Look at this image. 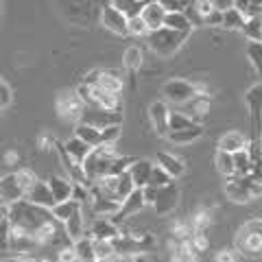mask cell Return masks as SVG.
<instances>
[{"label": "cell", "mask_w": 262, "mask_h": 262, "mask_svg": "<svg viewBox=\"0 0 262 262\" xmlns=\"http://www.w3.org/2000/svg\"><path fill=\"white\" fill-rule=\"evenodd\" d=\"M75 136L81 138L83 142H88L90 146H92V149H96V146L103 144V129L92 127V125H88V122H77Z\"/></svg>", "instance_id": "obj_25"}, {"label": "cell", "mask_w": 262, "mask_h": 262, "mask_svg": "<svg viewBox=\"0 0 262 262\" xmlns=\"http://www.w3.org/2000/svg\"><path fill=\"white\" fill-rule=\"evenodd\" d=\"M134 262H146V256H144V253H140V256H136Z\"/></svg>", "instance_id": "obj_48"}, {"label": "cell", "mask_w": 262, "mask_h": 262, "mask_svg": "<svg viewBox=\"0 0 262 262\" xmlns=\"http://www.w3.org/2000/svg\"><path fill=\"white\" fill-rule=\"evenodd\" d=\"M245 55L253 66V70L258 72V77L262 79V42H249L245 46Z\"/></svg>", "instance_id": "obj_34"}, {"label": "cell", "mask_w": 262, "mask_h": 262, "mask_svg": "<svg viewBox=\"0 0 262 262\" xmlns=\"http://www.w3.org/2000/svg\"><path fill=\"white\" fill-rule=\"evenodd\" d=\"M258 175H260V177H262V173H258Z\"/></svg>", "instance_id": "obj_50"}, {"label": "cell", "mask_w": 262, "mask_h": 262, "mask_svg": "<svg viewBox=\"0 0 262 262\" xmlns=\"http://www.w3.org/2000/svg\"><path fill=\"white\" fill-rule=\"evenodd\" d=\"M243 33L249 42H262V15H256V18H249L245 22Z\"/></svg>", "instance_id": "obj_36"}, {"label": "cell", "mask_w": 262, "mask_h": 262, "mask_svg": "<svg viewBox=\"0 0 262 262\" xmlns=\"http://www.w3.org/2000/svg\"><path fill=\"white\" fill-rule=\"evenodd\" d=\"M190 221H192L194 229H208V227H210V223H212V212L203 208V210L196 212V214H194Z\"/></svg>", "instance_id": "obj_41"}, {"label": "cell", "mask_w": 262, "mask_h": 262, "mask_svg": "<svg viewBox=\"0 0 262 262\" xmlns=\"http://www.w3.org/2000/svg\"><path fill=\"white\" fill-rule=\"evenodd\" d=\"M253 5H256L253 0H232V7H234V9H238V11H241L247 20L251 18V9H253Z\"/></svg>", "instance_id": "obj_45"}, {"label": "cell", "mask_w": 262, "mask_h": 262, "mask_svg": "<svg viewBox=\"0 0 262 262\" xmlns=\"http://www.w3.org/2000/svg\"><path fill=\"white\" fill-rule=\"evenodd\" d=\"M188 39L186 33H177L173 29H166L162 27L158 31H151L149 35H146V44H149V48L160 55V57H173L179 48H182V44Z\"/></svg>", "instance_id": "obj_5"}, {"label": "cell", "mask_w": 262, "mask_h": 262, "mask_svg": "<svg viewBox=\"0 0 262 262\" xmlns=\"http://www.w3.org/2000/svg\"><path fill=\"white\" fill-rule=\"evenodd\" d=\"M79 122H88L92 127L105 129L112 125H122V110H103V107H88L83 110V116Z\"/></svg>", "instance_id": "obj_7"}, {"label": "cell", "mask_w": 262, "mask_h": 262, "mask_svg": "<svg viewBox=\"0 0 262 262\" xmlns=\"http://www.w3.org/2000/svg\"><path fill=\"white\" fill-rule=\"evenodd\" d=\"M101 27L105 31L114 33V35H129V18L122 11H118L116 7H112L110 3L101 9Z\"/></svg>", "instance_id": "obj_9"}, {"label": "cell", "mask_w": 262, "mask_h": 262, "mask_svg": "<svg viewBox=\"0 0 262 262\" xmlns=\"http://www.w3.org/2000/svg\"><path fill=\"white\" fill-rule=\"evenodd\" d=\"M94 251H96V260H112L118 253L114 241L107 238H94Z\"/></svg>", "instance_id": "obj_35"}, {"label": "cell", "mask_w": 262, "mask_h": 262, "mask_svg": "<svg viewBox=\"0 0 262 262\" xmlns=\"http://www.w3.org/2000/svg\"><path fill=\"white\" fill-rule=\"evenodd\" d=\"M149 203H146V196H144V188H136L120 206V212L114 219H129V216H136L138 212H142Z\"/></svg>", "instance_id": "obj_15"}, {"label": "cell", "mask_w": 262, "mask_h": 262, "mask_svg": "<svg viewBox=\"0 0 262 262\" xmlns=\"http://www.w3.org/2000/svg\"><path fill=\"white\" fill-rule=\"evenodd\" d=\"M201 136H203L201 122H194L192 127H186V129H179V131H168L166 140L170 144H190L194 140H199Z\"/></svg>", "instance_id": "obj_24"}, {"label": "cell", "mask_w": 262, "mask_h": 262, "mask_svg": "<svg viewBox=\"0 0 262 262\" xmlns=\"http://www.w3.org/2000/svg\"><path fill=\"white\" fill-rule=\"evenodd\" d=\"M249 142H251L249 136H245L238 129H232V131H225L219 138V149L227 153H238L243 149H249Z\"/></svg>", "instance_id": "obj_14"}, {"label": "cell", "mask_w": 262, "mask_h": 262, "mask_svg": "<svg viewBox=\"0 0 262 262\" xmlns=\"http://www.w3.org/2000/svg\"><path fill=\"white\" fill-rule=\"evenodd\" d=\"M46 182H48V186H51V190H53V194H55L57 203L72 199V192H75V182H72L70 177L51 175V177L46 179Z\"/></svg>", "instance_id": "obj_22"}, {"label": "cell", "mask_w": 262, "mask_h": 262, "mask_svg": "<svg viewBox=\"0 0 262 262\" xmlns=\"http://www.w3.org/2000/svg\"><path fill=\"white\" fill-rule=\"evenodd\" d=\"M63 229H66V234L70 236L72 243H77V241L83 238V236H88V219L83 216V206H81L75 214L66 221Z\"/></svg>", "instance_id": "obj_20"}, {"label": "cell", "mask_w": 262, "mask_h": 262, "mask_svg": "<svg viewBox=\"0 0 262 262\" xmlns=\"http://www.w3.org/2000/svg\"><path fill=\"white\" fill-rule=\"evenodd\" d=\"M85 110V103L81 101V96L77 94V90L72 92H61L57 96V112H59L61 118H70V120H81Z\"/></svg>", "instance_id": "obj_8"}, {"label": "cell", "mask_w": 262, "mask_h": 262, "mask_svg": "<svg viewBox=\"0 0 262 262\" xmlns=\"http://www.w3.org/2000/svg\"><path fill=\"white\" fill-rule=\"evenodd\" d=\"M177 206H179V190L175 188V184H170L166 188H160L151 208L158 212V214L166 216V214H170V212H175Z\"/></svg>", "instance_id": "obj_13"}, {"label": "cell", "mask_w": 262, "mask_h": 262, "mask_svg": "<svg viewBox=\"0 0 262 262\" xmlns=\"http://www.w3.org/2000/svg\"><path fill=\"white\" fill-rule=\"evenodd\" d=\"M199 94H206L203 85L192 83V81H186V79H168L166 83L162 85V96H166V101L175 103V105L190 103L192 98H196Z\"/></svg>", "instance_id": "obj_6"}, {"label": "cell", "mask_w": 262, "mask_h": 262, "mask_svg": "<svg viewBox=\"0 0 262 262\" xmlns=\"http://www.w3.org/2000/svg\"><path fill=\"white\" fill-rule=\"evenodd\" d=\"M81 206H83V203H79V201H75V199L59 201V203H55V206H53V214H55V219L63 225L66 221H68L72 214H75V212H77Z\"/></svg>", "instance_id": "obj_29"}, {"label": "cell", "mask_w": 262, "mask_h": 262, "mask_svg": "<svg viewBox=\"0 0 262 262\" xmlns=\"http://www.w3.org/2000/svg\"><path fill=\"white\" fill-rule=\"evenodd\" d=\"M164 27H166V29H173V31H177V33H186V35H190L192 29H194L192 24H190V20L186 18L184 11H168Z\"/></svg>", "instance_id": "obj_26"}, {"label": "cell", "mask_w": 262, "mask_h": 262, "mask_svg": "<svg viewBox=\"0 0 262 262\" xmlns=\"http://www.w3.org/2000/svg\"><path fill=\"white\" fill-rule=\"evenodd\" d=\"M112 7H116L118 11H122L127 15V18H136V15H140L142 9H144V0H110Z\"/></svg>", "instance_id": "obj_32"}, {"label": "cell", "mask_w": 262, "mask_h": 262, "mask_svg": "<svg viewBox=\"0 0 262 262\" xmlns=\"http://www.w3.org/2000/svg\"><path fill=\"white\" fill-rule=\"evenodd\" d=\"M245 105L249 110V120H251V136H260V122H262V81L251 85L245 92Z\"/></svg>", "instance_id": "obj_10"}, {"label": "cell", "mask_w": 262, "mask_h": 262, "mask_svg": "<svg viewBox=\"0 0 262 262\" xmlns=\"http://www.w3.org/2000/svg\"><path fill=\"white\" fill-rule=\"evenodd\" d=\"M170 114H173V112H170L166 101H153L149 105V120H151V125H153V131L160 138H166L168 136Z\"/></svg>", "instance_id": "obj_11"}, {"label": "cell", "mask_w": 262, "mask_h": 262, "mask_svg": "<svg viewBox=\"0 0 262 262\" xmlns=\"http://www.w3.org/2000/svg\"><path fill=\"white\" fill-rule=\"evenodd\" d=\"M186 18L190 20V24L194 29H199V27H206V15L201 13V9H199V3H196V0H192L190 5L186 7Z\"/></svg>", "instance_id": "obj_38"}, {"label": "cell", "mask_w": 262, "mask_h": 262, "mask_svg": "<svg viewBox=\"0 0 262 262\" xmlns=\"http://www.w3.org/2000/svg\"><path fill=\"white\" fill-rule=\"evenodd\" d=\"M127 31H129V35L131 37H146L149 35V27H146V22L142 20V15H136V18H129V27H127Z\"/></svg>", "instance_id": "obj_40"}, {"label": "cell", "mask_w": 262, "mask_h": 262, "mask_svg": "<svg viewBox=\"0 0 262 262\" xmlns=\"http://www.w3.org/2000/svg\"><path fill=\"white\" fill-rule=\"evenodd\" d=\"M142 63H144V53H142V48L140 46H129L125 55H122V66L129 70V72H138L142 68Z\"/></svg>", "instance_id": "obj_28"}, {"label": "cell", "mask_w": 262, "mask_h": 262, "mask_svg": "<svg viewBox=\"0 0 262 262\" xmlns=\"http://www.w3.org/2000/svg\"><path fill=\"white\" fill-rule=\"evenodd\" d=\"M206 27H221L223 29V9H214L206 18Z\"/></svg>", "instance_id": "obj_47"}, {"label": "cell", "mask_w": 262, "mask_h": 262, "mask_svg": "<svg viewBox=\"0 0 262 262\" xmlns=\"http://www.w3.org/2000/svg\"><path fill=\"white\" fill-rule=\"evenodd\" d=\"M153 166H155V162L146 160V158L134 160V164L129 166V175H131V179H134L136 188H146V186H149V179H151V173H153Z\"/></svg>", "instance_id": "obj_18"}, {"label": "cell", "mask_w": 262, "mask_h": 262, "mask_svg": "<svg viewBox=\"0 0 262 262\" xmlns=\"http://www.w3.org/2000/svg\"><path fill=\"white\" fill-rule=\"evenodd\" d=\"M37 182L35 173L31 168H18L13 173H7L0 179V199L3 206H13L15 201L27 199V192L31 190V186Z\"/></svg>", "instance_id": "obj_2"}, {"label": "cell", "mask_w": 262, "mask_h": 262, "mask_svg": "<svg viewBox=\"0 0 262 262\" xmlns=\"http://www.w3.org/2000/svg\"><path fill=\"white\" fill-rule=\"evenodd\" d=\"M118 151H116V144H101L92 149V153L88 155V160L83 162V170H85V177L90 184L98 182V179L112 175L114 170V162L118 158Z\"/></svg>", "instance_id": "obj_3"}, {"label": "cell", "mask_w": 262, "mask_h": 262, "mask_svg": "<svg viewBox=\"0 0 262 262\" xmlns=\"http://www.w3.org/2000/svg\"><path fill=\"white\" fill-rule=\"evenodd\" d=\"M120 234H122L120 227L114 223L110 216H94L92 221H88V236H92V238L114 241V238H118Z\"/></svg>", "instance_id": "obj_12"}, {"label": "cell", "mask_w": 262, "mask_h": 262, "mask_svg": "<svg viewBox=\"0 0 262 262\" xmlns=\"http://www.w3.org/2000/svg\"><path fill=\"white\" fill-rule=\"evenodd\" d=\"M79 262H96V251H94V238L92 236H83L81 241L75 243Z\"/></svg>", "instance_id": "obj_33"}, {"label": "cell", "mask_w": 262, "mask_h": 262, "mask_svg": "<svg viewBox=\"0 0 262 262\" xmlns=\"http://www.w3.org/2000/svg\"><path fill=\"white\" fill-rule=\"evenodd\" d=\"M214 262H238V251L236 249H221Z\"/></svg>", "instance_id": "obj_46"}, {"label": "cell", "mask_w": 262, "mask_h": 262, "mask_svg": "<svg viewBox=\"0 0 262 262\" xmlns=\"http://www.w3.org/2000/svg\"><path fill=\"white\" fill-rule=\"evenodd\" d=\"M194 122L196 120L188 116L186 112H173V114H170V127H168V131H179V129L192 127Z\"/></svg>", "instance_id": "obj_39"}, {"label": "cell", "mask_w": 262, "mask_h": 262, "mask_svg": "<svg viewBox=\"0 0 262 262\" xmlns=\"http://www.w3.org/2000/svg\"><path fill=\"white\" fill-rule=\"evenodd\" d=\"M245 22H247V18H245L238 9H234V7H225L223 9V29H227V31H243Z\"/></svg>", "instance_id": "obj_30"}, {"label": "cell", "mask_w": 262, "mask_h": 262, "mask_svg": "<svg viewBox=\"0 0 262 262\" xmlns=\"http://www.w3.org/2000/svg\"><path fill=\"white\" fill-rule=\"evenodd\" d=\"M234 162H236V175H241V177H249V175L256 173L249 149H243V151H238V153H234Z\"/></svg>", "instance_id": "obj_31"}, {"label": "cell", "mask_w": 262, "mask_h": 262, "mask_svg": "<svg viewBox=\"0 0 262 262\" xmlns=\"http://www.w3.org/2000/svg\"><path fill=\"white\" fill-rule=\"evenodd\" d=\"M170 184H173V177H170L166 170L160 166V164H155V166H153V173H151V179H149V186H151V188H158V190H160V188H166V186H170Z\"/></svg>", "instance_id": "obj_37"}, {"label": "cell", "mask_w": 262, "mask_h": 262, "mask_svg": "<svg viewBox=\"0 0 262 262\" xmlns=\"http://www.w3.org/2000/svg\"><path fill=\"white\" fill-rule=\"evenodd\" d=\"M234 249L245 258H262V219L247 221L236 232Z\"/></svg>", "instance_id": "obj_4"}, {"label": "cell", "mask_w": 262, "mask_h": 262, "mask_svg": "<svg viewBox=\"0 0 262 262\" xmlns=\"http://www.w3.org/2000/svg\"><path fill=\"white\" fill-rule=\"evenodd\" d=\"M122 134V125H112L103 129V144H116Z\"/></svg>", "instance_id": "obj_43"}, {"label": "cell", "mask_w": 262, "mask_h": 262, "mask_svg": "<svg viewBox=\"0 0 262 262\" xmlns=\"http://www.w3.org/2000/svg\"><path fill=\"white\" fill-rule=\"evenodd\" d=\"M96 88H101L110 94H120L122 88H125V79H122V75L118 70H101L98 72Z\"/></svg>", "instance_id": "obj_23"}, {"label": "cell", "mask_w": 262, "mask_h": 262, "mask_svg": "<svg viewBox=\"0 0 262 262\" xmlns=\"http://www.w3.org/2000/svg\"><path fill=\"white\" fill-rule=\"evenodd\" d=\"M9 216L13 223V232H22L29 236H35L39 227H44L51 221H57L53 214V208H44V206H35L27 199L15 201L13 206H9Z\"/></svg>", "instance_id": "obj_1"}, {"label": "cell", "mask_w": 262, "mask_h": 262, "mask_svg": "<svg viewBox=\"0 0 262 262\" xmlns=\"http://www.w3.org/2000/svg\"><path fill=\"white\" fill-rule=\"evenodd\" d=\"M63 151L68 153V158L75 164H81V166H83V162L88 160V155L92 153V146H90L88 142H83L81 138L72 136V138H68V140L63 142Z\"/></svg>", "instance_id": "obj_21"}, {"label": "cell", "mask_w": 262, "mask_h": 262, "mask_svg": "<svg viewBox=\"0 0 262 262\" xmlns=\"http://www.w3.org/2000/svg\"><path fill=\"white\" fill-rule=\"evenodd\" d=\"M13 103V90L7 83V79L0 81V110H7Z\"/></svg>", "instance_id": "obj_42"}, {"label": "cell", "mask_w": 262, "mask_h": 262, "mask_svg": "<svg viewBox=\"0 0 262 262\" xmlns=\"http://www.w3.org/2000/svg\"><path fill=\"white\" fill-rule=\"evenodd\" d=\"M214 166L221 175L225 179L227 177H234L236 175V162H234V153H227V151H221L216 149L214 153Z\"/></svg>", "instance_id": "obj_27"}, {"label": "cell", "mask_w": 262, "mask_h": 262, "mask_svg": "<svg viewBox=\"0 0 262 262\" xmlns=\"http://www.w3.org/2000/svg\"><path fill=\"white\" fill-rule=\"evenodd\" d=\"M155 164H160V166L166 170V173L173 177V179H179L184 173H186V164L182 158H177L175 153H168V151H160L155 155Z\"/></svg>", "instance_id": "obj_19"}, {"label": "cell", "mask_w": 262, "mask_h": 262, "mask_svg": "<svg viewBox=\"0 0 262 262\" xmlns=\"http://www.w3.org/2000/svg\"><path fill=\"white\" fill-rule=\"evenodd\" d=\"M33 262H48V260H44V258H33Z\"/></svg>", "instance_id": "obj_49"}, {"label": "cell", "mask_w": 262, "mask_h": 262, "mask_svg": "<svg viewBox=\"0 0 262 262\" xmlns=\"http://www.w3.org/2000/svg\"><path fill=\"white\" fill-rule=\"evenodd\" d=\"M27 201L35 203V206H44V208H53L57 203L51 186H48V182H44V179H37V182L31 186V190L27 192Z\"/></svg>", "instance_id": "obj_16"}, {"label": "cell", "mask_w": 262, "mask_h": 262, "mask_svg": "<svg viewBox=\"0 0 262 262\" xmlns=\"http://www.w3.org/2000/svg\"><path fill=\"white\" fill-rule=\"evenodd\" d=\"M166 11H186V7L192 3V0H158Z\"/></svg>", "instance_id": "obj_44"}, {"label": "cell", "mask_w": 262, "mask_h": 262, "mask_svg": "<svg viewBox=\"0 0 262 262\" xmlns=\"http://www.w3.org/2000/svg\"><path fill=\"white\" fill-rule=\"evenodd\" d=\"M166 9L158 3V0H153V3H146L144 9H142V20L146 22V27H149V31H158L164 27V22H166Z\"/></svg>", "instance_id": "obj_17"}]
</instances>
